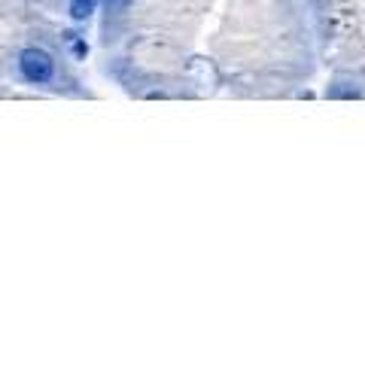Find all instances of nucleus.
Here are the masks:
<instances>
[{
    "instance_id": "2",
    "label": "nucleus",
    "mask_w": 365,
    "mask_h": 365,
    "mask_svg": "<svg viewBox=\"0 0 365 365\" xmlns=\"http://www.w3.org/2000/svg\"><path fill=\"white\" fill-rule=\"evenodd\" d=\"M67 6H71V16L76 21H86L98 9V0H67Z\"/></svg>"
},
{
    "instance_id": "1",
    "label": "nucleus",
    "mask_w": 365,
    "mask_h": 365,
    "mask_svg": "<svg viewBox=\"0 0 365 365\" xmlns=\"http://www.w3.org/2000/svg\"><path fill=\"white\" fill-rule=\"evenodd\" d=\"M19 73L28 79V83L34 86H43L49 83V79L55 76V61L49 52L37 49V46H28V49L19 52Z\"/></svg>"
},
{
    "instance_id": "3",
    "label": "nucleus",
    "mask_w": 365,
    "mask_h": 365,
    "mask_svg": "<svg viewBox=\"0 0 365 365\" xmlns=\"http://www.w3.org/2000/svg\"><path fill=\"white\" fill-rule=\"evenodd\" d=\"M131 6V0H107V13H125Z\"/></svg>"
}]
</instances>
